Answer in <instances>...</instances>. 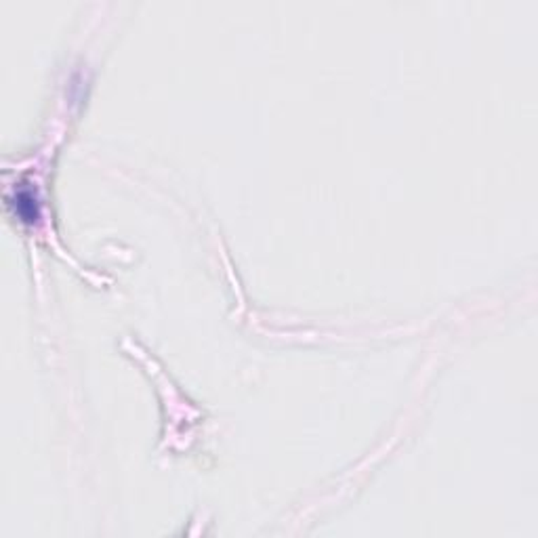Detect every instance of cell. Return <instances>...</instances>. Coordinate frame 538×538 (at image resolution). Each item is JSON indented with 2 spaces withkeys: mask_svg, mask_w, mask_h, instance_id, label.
<instances>
[{
  "mask_svg": "<svg viewBox=\"0 0 538 538\" xmlns=\"http://www.w3.org/2000/svg\"><path fill=\"white\" fill-rule=\"evenodd\" d=\"M15 210L17 215L23 219V221H34L36 215H38V204H36V198H34V191L27 189V187H21L17 194H15Z\"/></svg>",
  "mask_w": 538,
  "mask_h": 538,
  "instance_id": "obj_1",
  "label": "cell"
}]
</instances>
